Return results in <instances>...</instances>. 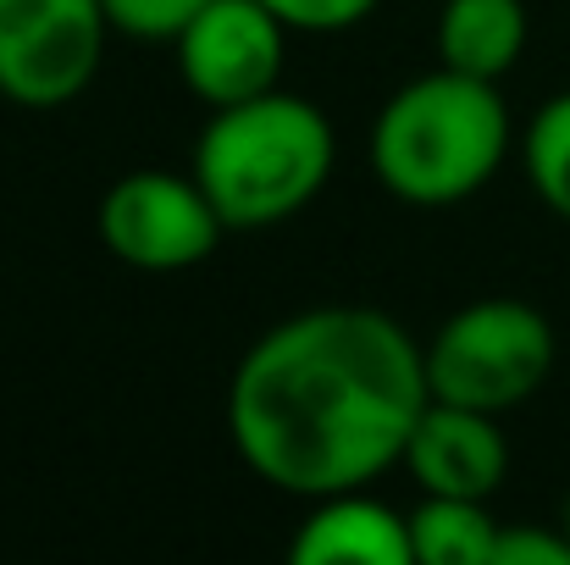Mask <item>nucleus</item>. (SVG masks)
Segmentation results:
<instances>
[{"label": "nucleus", "mask_w": 570, "mask_h": 565, "mask_svg": "<svg viewBox=\"0 0 570 565\" xmlns=\"http://www.w3.org/2000/svg\"><path fill=\"white\" fill-rule=\"evenodd\" d=\"M438 61L471 78L499 84L527 50V6L521 0H443L438 11Z\"/></svg>", "instance_id": "9d476101"}, {"label": "nucleus", "mask_w": 570, "mask_h": 565, "mask_svg": "<svg viewBox=\"0 0 570 565\" xmlns=\"http://www.w3.org/2000/svg\"><path fill=\"white\" fill-rule=\"evenodd\" d=\"M100 6H106L111 33L139 39V45H173L210 0H100Z\"/></svg>", "instance_id": "ddd939ff"}, {"label": "nucleus", "mask_w": 570, "mask_h": 565, "mask_svg": "<svg viewBox=\"0 0 570 565\" xmlns=\"http://www.w3.org/2000/svg\"><path fill=\"white\" fill-rule=\"evenodd\" d=\"M261 6H272L294 33H344L366 22L382 0H261Z\"/></svg>", "instance_id": "4468645a"}, {"label": "nucleus", "mask_w": 570, "mask_h": 565, "mask_svg": "<svg viewBox=\"0 0 570 565\" xmlns=\"http://www.w3.org/2000/svg\"><path fill=\"white\" fill-rule=\"evenodd\" d=\"M288 33L294 28L261 0H210L167 50L178 56L184 89L205 111H216L283 89Z\"/></svg>", "instance_id": "0eeeda50"}, {"label": "nucleus", "mask_w": 570, "mask_h": 565, "mask_svg": "<svg viewBox=\"0 0 570 565\" xmlns=\"http://www.w3.org/2000/svg\"><path fill=\"white\" fill-rule=\"evenodd\" d=\"M95 227H100V244L122 266L150 272V277L189 272L199 261H210V250L227 238V222L199 188V178L173 167L122 173L100 194Z\"/></svg>", "instance_id": "39448f33"}, {"label": "nucleus", "mask_w": 570, "mask_h": 565, "mask_svg": "<svg viewBox=\"0 0 570 565\" xmlns=\"http://www.w3.org/2000/svg\"><path fill=\"white\" fill-rule=\"evenodd\" d=\"M515 145L499 84L432 67L399 84L372 123V173L404 205H460L499 178Z\"/></svg>", "instance_id": "f03ea898"}, {"label": "nucleus", "mask_w": 570, "mask_h": 565, "mask_svg": "<svg viewBox=\"0 0 570 565\" xmlns=\"http://www.w3.org/2000/svg\"><path fill=\"white\" fill-rule=\"evenodd\" d=\"M521 167H527L532 194L560 222H570V89L543 100L532 111V123L521 128Z\"/></svg>", "instance_id": "f8f14e48"}, {"label": "nucleus", "mask_w": 570, "mask_h": 565, "mask_svg": "<svg viewBox=\"0 0 570 565\" xmlns=\"http://www.w3.org/2000/svg\"><path fill=\"white\" fill-rule=\"evenodd\" d=\"M294 565H415L410 510H393L372 488L311 499L288 544Z\"/></svg>", "instance_id": "1a4fd4ad"}, {"label": "nucleus", "mask_w": 570, "mask_h": 565, "mask_svg": "<svg viewBox=\"0 0 570 565\" xmlns=\"http://www.w3.org/2000/svg\"><path fill=\"white\" fill-rule=\"evenodd\" d=\"M560 527L570 533V494H566V510H560Z\"/></svg>", "instance_id": "dca6fc26"}, {"label": "nucleus", "mask_w": 570, "mask_h": 565, "mask_svg": "<svg viewBox=\"0 0 570 565\" xmlns=\"http://www.w3.org/2000/svg\"><path fill=\"white\" fill-rule=\"evenodd\" d=\"M100 0H0V100L56 111L78 100L106 61Z\"/></svg>", "instance_id": "423d86ee"}, {"label": "nucleus", "mask_w": 570, "mask_h": 565, "mask_svg": "<svg viewBox=\"0 0 570 565\" xmlns=\"http://www.w3.org/2000/svg\"><path fill=\"white\" fill-rule=\"evenodd\" d=\"M499 522L488 499H449V494H421L410 510V549L415 565H493Z\"/></svg>", "instance_id": "9b49d317"}, {"label": "nucleus", "mask_w": 570, "mask_h": 565, "mask_svg": "<svg viewBox=\"0 0 570 565\" xmlns=\"http://www.w3.org/2000/svg\"><path fill=\"white\" fill-rule=\"evenodd\" d=\"M421 355H426L432 399L504 416L549 382L560 344H554V322L538 305L515 294H488L443 316L438 333L421 344Z\"/></svg>", "instance_id": "20e7f679"}, {"label": "nucleus", "mask_w": 570, "mask_h": 565, "mask_svg": "<svg viewBox=\"0 0 570 565\" xmlns=\"http://www.w3.org/2000/svg\"><path fill=\"white\" fill-rule=\"evenodd\" d=\"M426 355L377 305H311L266 328L227 382V438L277 494L322 499L404 466Z\"/></svg>", "instance_id": "f257e3e1"}, {"label": "nucleus", "mask_w": 570, "mask_h": 565, "mask_svg": "<svg viewBox=\"0 0 570 565\" xmlns=\"http://www.w3.org/2000/svg\"><path fill=\"white\" fill-rule=\"evenodd\" d=\"M404 471L421 494H449V499H493L510 477V444L499 416L426 399L410 444H404Z\"/></svg>", "instance_id": "6e6552de"}, {"label": "nucleus", "mask_w": 570, "mask_h": 565, "mask_svg": "<svg viewBox=\"0 0 570 565\" xmlns=\"http://www.w3.org/2000/svg\"><path fill=\"white\" fill-rule=\"evenodd\" d=\"M493 565H570L566 527H499Z\"/></svg>", "instance_id": "2eb2a0df"}, {"label": "nucleus", "mask_w": 570, "mask_h": 565, "mask_svg": "<svg viewBox=\"0 0 570 565\" xmlns=\"http://www.w3.org/2000/svg\"><path fill=\"white\" fill-rule=\"evenodd\" d=\"M333 167L338 134L327 111L294 89H266L255 100L216 106L189 162L227 233H261L299 216L327 188Z\"/></svg>", "instance_id": "7ed1b4c3"}]
</instances>
